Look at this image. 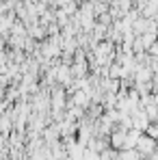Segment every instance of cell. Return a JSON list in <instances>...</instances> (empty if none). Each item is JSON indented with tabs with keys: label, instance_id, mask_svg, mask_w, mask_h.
Here are the masks:
<instances>
[{
	"label": "cell",
	"instance_id": "1",
	"mask_svg": "<svg viewBox=\"0 0 158 160\" xmlns=\"http://www.w3.org/2000/svg\"><path fill=\"white\" fill-rule=\"evenodd\" d=\"M136 143H139V149H141V152H145V154L154 152V145H156L152 136H150V138H145V136H139V141H136Z\"/></svg>",
	"mask_w": 158,
	"mask_h": 160
}]
</instances>
